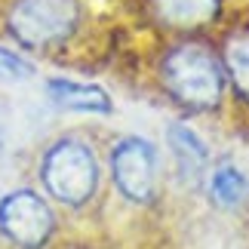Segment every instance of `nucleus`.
I'll use <instances>...</instances> for the list:
<instances>
[{"label":"nucleus","mask_w":249,"mask_h":249,"mask_svg":"<svg viewBox=\"0 0 249 249\" xmlns=\"http://www.w3.org/2000/svg\"><path fill=\"white\" fill-rule=\"evenodd\" d=\"M34 178L62 215L95 213L108 194L102 145L83 129H65L46 142L37 154Z\"/></svg>","instance_id":"1"},{"label":"nucleus","mask_w":249,"mask_h":249,"mask_svg":"<svg viewBox=\"0 0 249 249\" xmlns=\"http://www.w3.org/2000/svg\"><path fill=\"white\" fill-rule=\"evenodd\" d=\"M154 83L185 117H222L228 83L215 43L206 37H166L154 55Z\"/></svg>","instance_id":"2"},{"label":"nucleus","mask_w":249,"mask_h":249,"mask_svg":"<svg viewBox=\"0 0 249 249\" xmlns=\"http://www.w3.org/2000/svg\"><path fill=\"white\" fill-rule=\"evenodd\" d=\"M89 25V9L83 0H3L0 28L6 40L25 55L71 53Z\"/></svg>","instance_id":"3"},{"label":"nucleus","mask_w":249,"mask_h":249,"mask_svg":"<svg viewBox=\"0 0 249 249\" xmlns=\"http://www.w3.org/2000/svg\"><path fill=\"white\" fill-rule=\"evenodd\" d=\"M102 160L108 194H114L129 209L157 206L166 185V163L154 139L142 132H117L102 148Z\"/></svg>","instance_id":"4"},{"label":"nucleus","mask_w":249,"mask_h":249,"mask_svg":"<svg viewBox=\"0 0 249 249\" xmlns=\"http://www.w3.org/2000/svg\"><path fill=\"white\" fill-rule=\"evenodd\" d=\"M62 237V213L37 185H16L0 197V240L9 249H53Z\"/></svg>","instance_id":"5"},{"label":"nucleus","mask_w":249,"mask_h":249,"mask_svg":"<svg viewBox=\"0 0 249 249\" xmlns=\"http://www.w3.org/2000/svg\"><path fill=\"white\" fill-rule=\"evenodd\" d=\"M142 13L166 37H206L228 18V0H142Z\"/></svg>","instance_id":"6"},{"label":"nucleus","mask_w":249,"mask_h":249,"mask_svg":"<svg viewBox=\"0 0 249 249\" xmlns=\"http://www.w3.org/2000/svg\"><path fill=\"white\" fill-rule=\"evenodd\" d=\"M163 148L172 166V178L178 181V188L185 191H203L206 172L213 166V145L194 129V123L188 117L169 120L163 132Z\"/></svg>","instance_id":"7"},{"label":"nucleus","mask_w":249,"mask_h":249,"mask_svg":"<svg viewBox=\"0 0 249 249\" xmlns=\"http://www.w3.org/2000/svg\"><path fill=\"white\" fill-rule=\"evenodd\" d=\"M215 53L228 83V108L249 117V16H228L218 28Z\"/></svg>","instance_id":"8"},{"label":"nucleus","mask_w":249,"mask_h":249,"mask_svg":"<svg viewBox=\"0 0 249 249\" xmlns=\"http://www.w3.org/2000/svg\"><path fill=\"white\" fill-rule=\"evenodd\" d=\"M43 95L50 99L59 111L71 114H86V117H111L114 114V95L102 83L77 80V77H46L43 80Z\"/></svg>","instance_id":"9"},{"label":"nucleus","mask_w":249,"mask_h":249,"mask_svg":"<svg viewBox=\"0 0 249 249\" xmlns=\"http://www.w3.org/2000/svg\"><path fill=\"white\" fill-rule=\"evenodd\" d=\"M203 194L218 213L246 215L249 213V172L237 160H213L206 172Z\"/></svg>","instance_id":"10"},{"label":"nucleus","mask_w":249,"mask_h":249,"mask_svg":"<svg viewBox=\"0 0 249 249\" xmlns=\"http://www.w3.org/2000/svg\"><path fill=\"white\" fill-rule=\"evenodd\" d=\"M37 74L31 55L16 50L13 43H0V83H28Z\"/></svg>","instance_id":"11"},{"label":"nucleus","mask_w":249,"mask_h":249,"mask_svg":"<svg viewBox=\"0 0 249 249\" xmlns=\"http://www.w3.org/2000/svg\"><path fill=\"white\" fill-rule=\"evenodd\" d=\"M0 151H3V123H0Z\"/></svg>","instance_id":"12"},{"label":"nucleus","mask_w":249,"mask_h":249,"mask_svg":"<svg viewBox=\"0 0 249 249\" xmlns=\"http://www.w3.org/2000/svg\"><path fill=\"white\" fill-rule=\"evenodd\" d=\"M246 234H249V213H246Z\"/></svg>","instance_id":"13"}]
</instances>
